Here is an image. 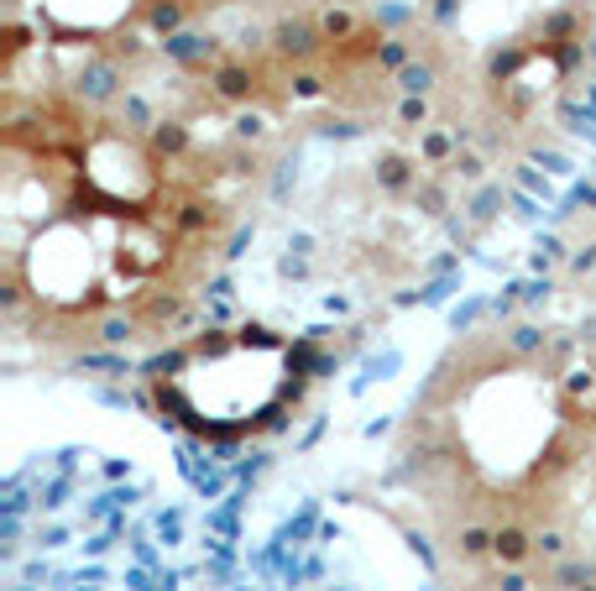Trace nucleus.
<instances>
[{
  "mask_svg": "<svg viewBox=\"0 0 596 591\" xmlns=\"http://www.w3.org/2000/svg\"><path fill=\"white\" fill-rule=\"evenodd\" d=\"M293 377V356L278 340H267L262 330H241L215 340L204 335L173 351L157 372V393H163V408H173L189 429L225 440L272 424L267 414L283 408Z\"/></svg>",
  "mask_w": 596,
  "mask_h": 591,
  "instance_id": "nucleus-1",
  "label": "nucleus"
}]
</instances>
